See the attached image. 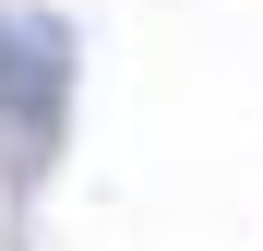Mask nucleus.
Instances as JSON below:
<instances>
[{
    "instance_id": "nucleus-1",
    "label": "nucleus",
    "mask_w": 263,
    "mask_h": 251,
    "mask_svg": "<svg viewBox=\"0 0 263 251\" xmlns=\"http://www.w3.org/2000/svg\"><path fill=\"white\" fill-rule=\"evenodd\" d=\"M72 24L60 12H12L0 24V180L36 191L60 167V132H72Z\"/></svg>"
}]
</instances>
